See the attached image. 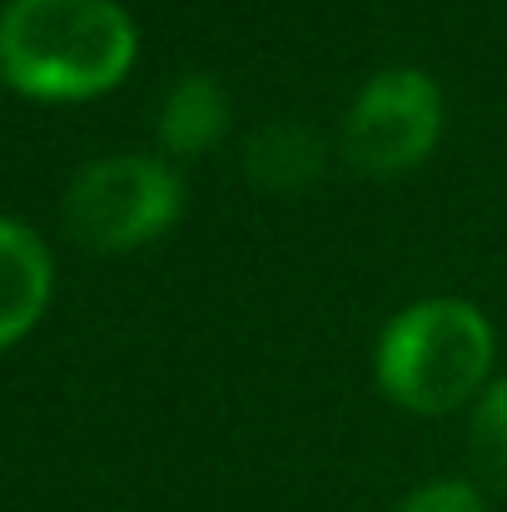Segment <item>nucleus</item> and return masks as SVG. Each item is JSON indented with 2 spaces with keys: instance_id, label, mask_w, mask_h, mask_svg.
<instances>
[{
  "instance_id": "f257e3e1",
  "label": "nucleus",
  "mask_w": 507,
  "mask_h": 512,
  "mask_svg": "<svg viewBox=\"0 0 507 512\" xmlns=\"http://www.w3.org/2000/svg\"><path fill=\"white\" fill-rule=\"evenodd\" d=\"M140 35L120 0H5L0 80L30 100H95L135 65Z\"/></svg>"
},
{
  "instance_id": "f03ea898",
  "label": "nucleus",
  "mask_w": 507,
  "mask_h": 512,
  "mask_svg": "<svg viewBox=\"0 0 507 512\" xmlns=\"http://www.w3.org/2000/svg\"><path fill=\"white\" fill-rule=\"evenodd\" d=\"M493 324L468 299H418L388 319L373 373L378 388L408 413H453L493 373Z\"/></svg>"
},
{
  "instance_id": "7ed1b4c3",
  "label": "nucleus",
  "mask_w": 507,
  "mask_h": 512,
  "mask_svg": "<svg viewBox=\"0 0 507 512\" xmlns=\"http://www.w3.org/2000/svg\"><path fill=\"white\" fill-rule=\"evenodd\" d=\"M184 179L155 155L90 160L65 189V229L95 254H125L174 229Z\"/></svg>"
},
{
  "instance_id": "20e7f679",
  "label": "nucleus",
  "mask_w": 507,
  "mask_h": 512,
  "mask_svg": "<svg viewBox=\"0 0 507 512\" xmlns=\"http://www.w3.org/2000/svg\"><path fill=\"white\" fill-rule=\"evenodd\" d=\"M443 135V90L433 75L393 65L378 70L343 115V150L373 179L418 170Z\"/></svg>"
},
{
  "instance_id": "39448f33",
  "label": "nucleus",
  "mask_w": 507,
  "mask_h": 512,
  "mask_svg": "<svg viewBox=\"0 0 507 512\" xmlns=\"http://www.w3.org/2000/svg\"><path fill=\"white\" fill-rule=\"evenodd\" d=\"M55 284L50 249L40 244L35 229L0 219V348L20 343L45 314Z\"/></svg>"
},
{
  "instance_id": "423d86ee",
  "label": "nucleus",
  "mask_w": 507,
  "mask_h": 512,
  "mask_svg": "<svg viewBox=\"0 0 507 512\" xmlns=\"http://www.w3.org/2000/svg\"><path fill=\"white\" fill-rule=\"evenodd\" d=\"M229 135V95L214 75L174 80L160 105V145L169 155H204Z\"/></svg>"
},
{
  "instance_id": "0eeeda50",
  "label": "nucleus",
  "mask_w": 507,
  "mask_h": 512,
  "mask_svg": "<svg viewBox=\"0 0 507 512\" xmlns=\"http://www.w3.org/2000/svg\"><path fill=\"white\" fill-rule=\"evenodd\" d=\"M244 174H249L259 189L299 194V189H309V184L324 174V145H319L304 125H294V120L264 125V130H254L249 145H244Z\"/></svg>"
},
{
  "instance_id": "6e6552de",
  "label": "nucleus",
  "mask_w": 507,
  "mask_h": 512,
  "mask_svg": "<svg viewBox=\"0 0 507 512\" xmlns=\"http://www.w3.org/2000/svg\"><path fill=\"white\" fill-rule=\"evenodd\" d=\"M468 463L493 493H507V378L483 388L468 418Z\"/></svg>"
},
{
  "instance_id": "1a4fd4ad",
  "label": "nucleus",
  "mask_w": 507,
  "mask_h": 512,
  "mask_svg": "<svg viewBox=\"0 0 507 512\" xmlns=\"http://www.w3.org/2000/svg\"><path fill=\"white\" fill-rule=\"evenodd\" d=\"M398 512H488L483 503V493L473 488V483H463V478H438V483H423V488H413Z\"/></svg>"
}]
</instances>
